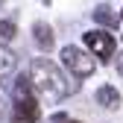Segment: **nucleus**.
<instances>
[{
	"mask_svg": "<svg viewBox=\"0 0 123 123\" xmlns=\"http://www.w3.org/2000/svg\"><path fill=\"white\" fill-rule=\"evenodd\" d=\"M26 79H29V85H32V94L41 103H47V105L62 103L73 91V85L65 79V73L59 70V65L50 62V59H44V56L29 62V76Z\"/></svg>",
	"mask_w": 123,
	"mask_h": 123,
	"instance_id": "nucleus-1",
	"label": "nucleus"
},
{
	"mask_svg": "<svg viewBox=\"0 0 123 123\" xmlns=\"http://www.w3.org/2000/svg\"><path fill=\"white\" fill-rule=\"evenodd\" d=\"M62 62H65V68H68L73 76H79V79L91 76V73H94V68H97L94 56H91L88 50H82V47H73V44L62 47Z\"/></svg>",
	"mask_w": 123,
	"mask_h": 123,
	"instance_id": "nucleus-2",
	"label": "nucleus"
},
{
	"mask_svg": "<svg viewBox=\"0 0 123 123\" xmlns=\"http://www.w3.org/2000/svg\"><path fill=\"white\" fill-rule=\"evenodd\" d=\"M82 41H85L88 53L94 56V59H111L114 56V47H117L114 35L105 32V29H88V32L82 35Z\"/></svg>",
	"mask_w": 123,
	"mask_h": 123,
	"instance_id": "nucleus-3",
	"label": "nucleus"
},
{
	"mask_svg": "<svg viewBox=\"0 0 123 123\" xmlns=\"http://www.w3.org/2000/svg\"><path fill=\"white\" fill-rule=\"evenodd\" d=\"M12 109H15V111H12V120H15V123H35L38 114H41L35 94H26V97H21V100H15Z\"/></svg>",
	"mask_w": 123,
	"mask_h": 123,
	"instance_id": "nucleus-4",
	"label": "nucleus"
},
{
	"mask_svg": "<svg viewBox=\"0 0 123 123\" xmlns=\"http://www.w3.org/2000/svg\"><path fill=\"white\" fill-rule=\"evenodd\" d=\"M120 103H123V97L114 85H100L97 88V105H103L105 111H117Z\"/></svg>",
	"mask_w": 123,
	"mask_h": 123,
	"instance_id": "nucleus-5",
	"label": "nucleus"
},
{
	"mask_svg": "<svg viewBox=\"0 0 123 123\" xmlns=\"http://www.w3.org/2000/svg\"><path fill=\"white\" fill-rule=\"evenodd\" d=\"M15 68H18V56H15V50H9L6 44H0V82H6L9 76L15 73Z\"/></svg>",
	"mask_w": 123,
	"mask_h": 123,
	"instance_id": "nucleus-6",
	"label": "nucleus"
},
{
	"mask_svg": "<svg viewBox=\"0 0 123 123\" xmlns=\"http://www.w3.org/2000/svg\"><path fill=\"white\" fill-rule=\"evenodd\" d=\"M32 38H35V44L47 53V50H53V29L44 24V21H35L32 24Z\"/></svg>",
	"mask_w": 123,
	"mask_h": 123,
	"instance_id": "nucleus-7",
	"label": "nucleus"
},
{
	"mask_svg": "<svg viewBox=\"0 0 123 123\" xmlns=\"http://www.w3.org/2000/svg\"><path fill=\"white\" fill-rule=\"evenodd\" d=\"M94 21L103 24V26H117V15H111L109 6H97L94 9Z\"/></svg>",
	"mask_w": 123,
	"mask_h": 123,
	"instance_id": "nucleus-8",
	"label": "nucleus"
},
{
	"mask_svg": "<svg viewBox=\"0 0 123 123\" xmlns=\"http://www.w3.org/2000/svg\"><path fill=\"white\" fill-rule=\"evenodd\" d=\"M26 94H32V85H29L26 76H18L15 85H12V100H21V97H26Z\"/></svg>",
	"mask_w": 123,
	"mask_h": 123,
	"instance_id": "nucleus-9",
	"label": "nucleus"
},
{
	"mask_svg": "<svg viewBox=\"0 0 123 123\" xmlns=\"http://www.w3.org/2000/svg\"><path fill=\"white\" fill-rule=\"evenodd\" d=\"M15 32H18V26H15L12 21H0V41H12Z\"/></svg>",
	"mask_w": 123,
	"mask_h": 123,
	"instance_id": "nucleus-10",
	"label": "nucleus"
},
{
	"mask_svg": "<svg viewBox=\"0 0 123 123\" xmlns=\"http://www.w3.org/2000/svg\"><path fill=\"white\" fill-rule=\"evenodd\" d=\"M53 123H82V120H70V117H65V114H56Z\"/></svg>",
	"mask_w": 123,
	"mask_h": 123,
	"instance_id": "nucleus-11",
	"label": "nucleus"
},
{
	"mask_svg": "<svg viewBox=\"0 0 123 123\" xmlns=\"http://www.w3.org/2000/svg\"><path fill=\"white\" fill-rule=\"evenodd\" d=\"M114 65H117V73L123 76V53H117V62H114Z\"/></svg>",
	"mask_w": 123,
	"mask_h": 123,
	"instance_id": "nucleus-12",
	"label": "nucleus"
},
{
	"mask_svg": "<svg viewBox=\"0 0 123 123\" xmlns=\"http://www.w3.org/2000/svg\"><path fill=\"white\" fill-rule=\"evenodd\" d=\"M120 15H123V12H120Z\"/></svg>",
	"mask_w": 123,
	"mask_h": 123,
	"instance_id": "nucleus-13",
	"label": "nucleus"
}]
</instances>
